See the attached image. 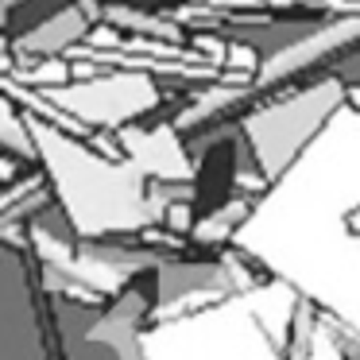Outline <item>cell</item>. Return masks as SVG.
Segmentation results:
<instances>
[{
  "instance_id": "7a4b0ae2",
  "label": "cell",
  "mask_w": 360,
  "mask_h": 360,
  "mask_svg": "<svg viewBox=\"0 0 360 360\" xmlns=\"http://www.w3.org/2000/svg\"><path fill=\"white\" fill-rule=\"evenodd\" d=\"M345 105H352L360 112V86H345Z\"/></svg>"
},
{
  "instance_id": "6da1fadb",
  "label": "cell",
  "mask_w": 360,
  "mask_h": 360,
  "mask_svg": "<svg viewBox=\"0 0 360 360\" xmlns=\"http://www.w3.org/2000/svg\"><path fill=\"white\" fill-rule=\"evenodd\" d=\"M356 39H360V16H341L337 24L314 32L310 39H298L295 47H287L283 55L267 58L264 74H259V86H271L275 78H287V74H298V70H310V66L326 63L329 55L352 47Z\"/></svg>"
}]
</instances>
